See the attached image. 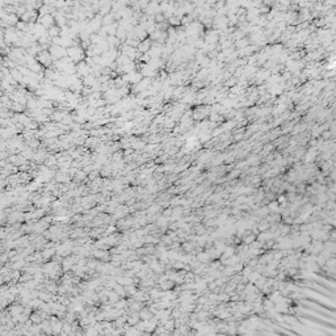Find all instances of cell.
I'll return each instance as SVG.
<instances>
[{"label": "cell", "mask_w": 336, "mask_h": 336, "mask_svg": "<svg viewBox=\"0 0 336 336\" xmlns=\"http://www.w3.org/2000/svg\"><path fill=\"white\" fill-rule=\"evenodd\" d=\"M67 54L70 55V59H72V62H79L84 57L83 50H82V49H79V47H70V49H67Z\"/></svg>", "instance_id": "cell-1"}, {"label": "cell", "mask_w": 336, "mask_h": 336, "mask_svg": "<svg viewBox=\"0 0 336 336\" xmlns=\"http://www.w3.org/2000/svg\"><path fill=\"white\" fill-rule=\"evenodd\" d=\"M50 54H51V57L54 59H58V58H62V57H65L66 55V50L63 49L62 46H59V45H54L51 49H50Z\"/></svg>", "instance_id": "cell-2"}, {"label": "cell", "mask_w": 336, "mask_h": 336, "mask_svg": "<svg viewBox=\"0 0 336 336\" xmlns=\"http://www.w3.org/2000/svg\"><path fill=\"white\" fill-rule=\"evenodd\" d=\"M155 317V314L152 313V310L149 307H142L141 309V311H139V318H141V320H150V319H152Z\"/></svg>", "instance_id": "cell-3"}, {"label": "cell", "mask_w": 336, "mask_h": 336, "mask_svg": "<svg viewBox=\"0 0 336 336\" xmlns=\"http://www.w3.org/2000/svg\"><path fill=\"white\" fill-rule=\"evenodd\" d=\"M172 286H174L172 280H166V281H163V282H159V289H162V290H168V289H171Z\"/></svg>", "instance_id": "cell-4"}, {"label": "cell", "mask_w": 336, "mask_h": 336, "mask_svg": "<svg viewBox=\"0 0 336 336\" xmlns=\"http://www.w3.org/2000/svg\"><path fill=\"white\" fill-rule=\"evenodd\" d=\"M167 225H168V218H166V215L159 218V221H158V226H167Z\"/></svg>", "instance_id": "cell-5"}, {"label": "cell", "mask_w": 336, "mask_h": 336, "mask_svg": "<svg viewBox=\"0 0 336 336\" xmlns=\"http://www.w3.org/2000/svg\"><path fill=\"white\" fill-rule=\"evenodd\" d=\"M149 42L147 41H145V43H142V45H139V50H142V51H146L147 49H149Z\"/></svg>", "instance_id": "cell-6"}, {"label": "cell", "mask_w": 336, "mask_h": 336, "mask_svg": "<svg viewBox=\"0 0 336 336\" xmlns=\"http://www.w3.org/2000/svg\"><path fill=\"white\" fill-rule=\"evenodd\" d=\"M171 213H172V211H171V210H168V209H167V210H166V211H164V213H163V214H164V215L167 217V215H170Z\"/></svg>", "instance_id": "cell-7"}]
</instances>
